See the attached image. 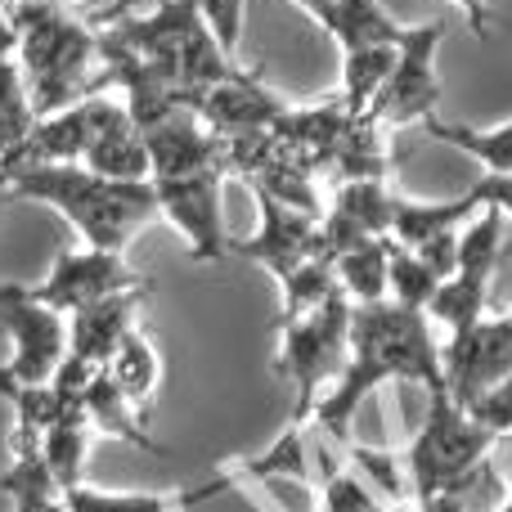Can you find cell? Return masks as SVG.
Here are the masks:
<instances>
[{"mask_svg": "<svg viewBox=\"0 0 512 512\" xmlns=\"http://www.w3.org/2000/svg\"><path fill=\"white\" fill-rule=\"evenodd\" d=\"M319 27L342 45V54L373 50V45H405L409 32H414L409 23H396L378 0H333V9H328V18Z\"/></svg>", "mask_w": 512, "mask_h": 512, "instance_id": "17", "label": "cell"}, {"mask_svg": "<svg viewBox=\"0 0 512 512\" xmlns=\"http://www.w3.org/2000/svg\"><path fill=\"white\" fill-rule=\"evenodd\" d=\"M315 459H319V512H387L378 499V490L360 477L355 468H342L337 459H328V445H315Z\"/></svg>", "mask_w": 512, "mask_h": 512, "instance_id": "29", "label": "cell"}, {"mask_svg": "<svg viewBox=\"0 0 512 512\" xmlns=\"http://www.w3.org/2000/svg\"><path fill=\"white\" fill-rule=\"evenodd\" d=\"M504 221L508 216L499 212V207H481V212L459 230V265H454V270L495 283L499 252H504Z\"/></svg>", "mask_w": 512, "mask_h": 512, "instance_id": "30", "label": "cell"}, {"mask_svg": "<svg viewBox=\"0 0 512 512\" xmlns=\"http://www.w3.org/2000/svg\"><path fill=\"white\" fill-rule=\"evenodd\" d=\"M0 328L9 337V373L23 387H45L68 360V315L50 310L23 283H0Z\"/></svg>", "mask_w": 512, "mask_h": 512, "instance_id": "7", "label": "cell"}, {"mask_svg": "<svg viewBox=\"0 0 512 512\" xmlns=\"http://www.w3.org/2000/svg\"><path fill=\"white\" fill-rule=\"evenodd\" d=\"M45 512H68V508H63V504H54V508H45Z\"/></svg>", "mask_w": 512, "mask_h": 512, "instance_id": "44", "label": "cell"}, {"mask_svg": "<svg viewBox=\"0 0 512 512\" xmlns=\"http://www.w3.org/2000/svg\"><path fill=\"white\" fill-rule=\"evenodd\" d=\"M499 512H512V499H508V504H504V508H499Z\"/></svg>", "mask_w": 512, "mask_h": 512, "instance_id": "45", "label": "cell"}, {"mask_svg": "<svg viewBox=\"0 0 512 512\" xmlns=\"http://www.w3.org/2000/svg\"><path fill=\"white\" fill-rule=\"evenodd\" d=\"M144 0H108L99 14H90V27H99V23H117V18H131L135 9H140Z\"/></svg>", "mask_w": 512, "mask_h": 512, "instance_id": "37", "label": "cell"}, {"mask_svg": "<svg viewBox=\"0 0 512 512\" xmlns=\"http://www.w3.org/2000/svg\"><path fill=\"white\" fill-rule=\"evenodd\" d=\"M495 445L499 441L468 409H459L450 396H432L427 400L423 427L414 432L409 450L400 454L409 495H414L418 504L441 499V495H463Z\"/></svg>", "mask_w": 512, "mask_h": 512, "instance_id": "4", "label": "cell"}, {"mask_svg": "<svg viewBox=\"0 0 512 512\" xmlns=\"http://www.w3.org/2000/svg\"><path fill=\"white\" fill-rule=\"evenodd\" d=\"M131 288H149V279L122 252L72 248L54 256L50 274L41 283H32V297L45 301L50 310H59V315H77L90 301L117 297V292H131Z\"/></svg>", "mask_w": 512, "mask_h": 512, "instance_id": "10", "label": "cell"}, {"mask_svg": "<svg viewBox=\"0 0 512 512\" xmlns=\"http://www.w3.org/2000/svg\"><path fill=\"white\" fill-rule=\"evenodd\" d=\"M225 176H230L225 167H207V171H189V176L153 180L162 221L185 239L189 256L203 265L230 261V234H225V212H221Z\"/></svg>", "mask_w": 512, "mask_h": 512, "instance_id": "8", "label": "cell"}, {"mask_svg": "<svg viewBox=\"0 0 512 512\" xmlns=\"http://www.w3.org/2000/svg\"><path fill=\"white\" fill-rule=\"evenodd\" d=\"M81 409H86L95 436H113V441H126V445H135V450L167 454V445H158L149 432H144V414L117 391V382L108 378L104 369L90 373L86 391H81Z\"/></svg>", "mask_w": 512, "mask_h": 512, "instance_id": "16", "label": "cell"}, {"mask_svg": "<svg viewBox=\"0 0 512 512\" xmlns=\"http://www.w3.org/2000/svg\"><path fill=\"white\" fill-rule=\"evenodd\" d=\"M239 486V472H221L198 486H176V490H95V486H72L63 490V508L68 512H194L212 499L230 495Z\"/></svg>", "mask_w": 512, "mask_h": 512, "instance_id": "14", "label": "cell"}, {"mask_svg": "<svg viewBox=\"0 0 512 512\" xmlns=\"http://www.w3.org/2000/svg\"><path fill=\"white\" fill-rule=\"evenodd\" d=\"M239 477L252 481H270V477H292V481H310V445H306V427H288L279 441L265 454H256L239 468Z\"/></svg>", "mask_w": 512, "mask_h": 512, "instance_id": "32", "label": "cell"}, {"mask_svg": "<svg viewBox=\"0 0 512 512\" xmlns=\"http://www.w3.org/2000/svg\"><path fill=\"white\" fill-rule=\"evenodd\" d=\"M337 283H342L351 306H373L387 301V274H391V239H364L346 248L333 261Z\"/></svg>", "mask_w": 512, "mask_h": 512, "instance_id": "22", "label": "cell"}, {"mask_svg": "<svg viewBox=\"0 0 512 512\" xmlns=\"http://www.w3.org/2000/svg\"><path fill=\"white\" fill-rule=\"evenodd\" d=\"M333 297H342V283H337V270L328 256H315V261L297 265L292 274L279 279V324L283 319H301L310 310L328 306Z\"/></svg>", "mask_w": 512, "mask_h": 512, "instance_id": "27", "label": "cell"}, {"mask_svg": "<svg viewBox=\"0 0 512 512\" xmlns=\"http://www.w3.org/2000/svg\"><path fill=\"white\" fill-rule=\"evenodd\" d=\"M423 131L432 135V140L450 144V149L468 153L472 162H481L486 176H512V122H504V126H463V122L427 117Z\"/></svg>", "mask_w": 512, "mask_h": 512, "instance_id": "21", "label": "cell"}, {"mask_svg": "<svg viewBox=\"0 0 512 512\" xmlns=\"http://www.w3.org/2000/svg\"><path fill=\"white\" fill-rule=\"evenodd\" d=\"M481 212L477 194L450 198V203H414V198H396V221H391V239L405 248H427V243L459 234L472 216Z\"/></svg>", "mask_w": 512, "mask_h": 512, "instance_id": "18", "label": "cell"}, {"mask_svg": "<svg viewBox=\"0 0 512 512\" xmlns=\"http://www.w3.org/2000/svg\"><path fill=\"white\" fill-rule=\"evenodd\" d=\"M418 512H468V504H463V495H441V499L418 504Z\"/></svg>", "mask_w": 512, "mask_h": 512, "instance_id": "38", "label": "cell"}, {"mask_svg": "<svg viewBox=\"0 0 512 512\" xmlns=\"http://www.w3.org/2000/svg\"><path fill=\"white\" fill-rule=\"evenodd\" d=\"M346 346H351V301L333 297L328 306L310 310L301 319H283L279 324V355H274V373L292 382V418L288 427H306L315 405L328 396L346 369Z\"/></svg>", "mask_w": 512, "mask_h": 512, "instance_id": "5", "label": "cell"}, {"mask_svg": "<svg viewBox=\"0 0 512 512\" xmlns=\"http://www.w3.org/2000/svg\"><path fill=\"white\" fill-rule=\"evenodd\" d=\"M441 274L432 270V265L423 261L414 248H405V243L391 239V274H387V301H396V306H409V310H427L436 297V288H441Z\"/></svg>", "mask_w": 512, "mask_h": 512, "instance_id": "31", "label": "cell"}, {"mask_svg": "<svg viewBox=\"0 0 512 512\" xmlns=\"http://www.w3.org/2000/svg\"><path fill=\"white\" fill-rule=\"evenodd\" d=\"M252 198H256V230L239 243L230 239V256L261 265L274 279H283V274H292L297 265L324 256V234H319L324 216L297 212V207L279 203V198L261 194V189H252Z\"/></svg>", "mask_w": 512, "mask_h": 512, "instance_id": "11", "label": "cell"}, {"mask_svg": "<svg viewBox=\"0 0 512 512\" xmlns=\"http://www.w3.org/2000/svg\"><path fill=\"white\" fill-rule=\"evenodd\" d=\"M104 373L117 382V391H122L140 414H149L153 400H158V387H162V355L140 328H131V333L122 337V346L108 355Z\"/></svg>", "mask_w": 512, "mask_h": 512, "instance_id": "19", "label": "cell"}, {"mask_svg": "<svg viewBox=\"0 0 512 512\" xmlns=\"http://www.w3.org/2000/svg\"><path fill=\"white\" fill-rule=\"evenodd\" d=\"M382 135L378 126L369 122V117H355L351 126H346L342 144H337L333 153V180L342 185V180H387L391 162H387V149H382Z\"/></svg>", "mask_w": 512, "mask_h": 512, "instance_id": "26", "label": "cell"}, {"mask_svg": "<svg viewBox=\"0 0 512 512\" xmlns=\"http://www.w3.org/2000/svg\"><path fill=\"white\" fill-rule=\"evenodd\" d=\"M283 99L265 86L261 68H239L230 81L212 86L207 95L194 99V113L203 117V126L221 140H239V135L270 131V122L283 113Z\"/></svg>", "mask_w": 512, "mask_h": 512, "instance_id": "13", "label": "cell"}, {"mask_svg": "<svg viewBox=\"0 0 512 512\" xmlns=\"http://www.w3.org/2000/svg\"><path fill=\"white\" fill-rule=\"evenodd\" d=\"M90 441H95V427H90L86 409H72V414H63L59 423H54L50 432L41 436V459L50 463V472H54V481H59V490L81 486Z\"/></svg>", "mask_w": 512, "mask_h": 512, "instance_id": "23", "label": "cell"}, {"mask_svg": "<svg viewBox=\"0 0 512 512\" xmlns=\"http://www.w3.org/2000/svg\"><path fill=\"white\" fill-rule=\"evenodd\" d=\"M441 23H414L409 41L400 45L396 68L382 81L378 99L369 104V122L378 131H400V126H423L436 117L441 104V77H436V50H441Z\"/></svg>", "mask_w": 512, "mask_h": 512, "instance_id": "6", "label": "cell"}, {"mask_svg": "<svg viewBox=\"0 0 512 512\" xmlns=\"http://www.w3.org/2000/svg\"><path fill=\"white\" fill-rule=\"evenodd\" d=\"M382 382H414L432 396H450L445 387L441 346L432 337L427 310H409L396 301H373L351 306V346H346V369L328 387V396L315 405V427L337 445H351V423L360 405Z\"/></svg>", "mask_w": 512, "mask_h": 512, "instance_id": "1", "label": "cell"}, {"mask_svg": "<svg viewBox=\"0 0 512 512\" xmlns=\"http://www.w3.org/2000/svg\"><path fill=\"white\" fill-rule=\"evenodd\" d=\"M194 5H198V18L207 23V32L216 36V45L234 59L243 41V9H248V0H194Z\"/></svg>", "mask_w": 512, "mask_h": 512, "instance_id": "33", "label": "cell"}, {"mask_svg": "<svg viewBox=\"0 0 512 512\" xmlns=\"http://www.w3.org/2000/svg\"><path fill=\"white\" fill-rule=\"evenodd\" d=\"M32 126H36V104L32 90H27V77L14 54H0V158H9L27 140Z\"/></svg>", "mask_w": 512, "mask_h": 512, "instance_id": "28", "label": "cell"}, {"mask_svg": "<svg viewBox=\"0 0 512 512\" xmlns=\"http://www.w3.org/2000/svg\"><path fill=\"white\" fill-rule=\"evenodd\" d=\"M450 5L459 9V14L468 18L472 32H477L481 41H486V36H490V0H450Z\"/></svg>", "mask_w": 512, "mask_h": 512, "instance_id": "36", "label": "cell"}, {"mask_svg": "<svg viewBox=\"0 0 512 512\" xmlns=\"http://www.w3.org/2000/svg\"><path fill=\"white\" fill-rule=\"evenodd\" d=\"M486 310H490V279L454 270L450 279L436 288L432 306H427V319H436L450 337H459V333H468V328H477L481 319H486Z\"/></svg>", "mask_w": 512, "mask_h": 512, "instance_id": "24", "label": "cell"}, {"mask_svg": "<svg viewBox=\"0 0 512 512\" xmlns=\"http://www.w3.org/2000/svg\"><path fill=\"white\" fill-rule=\"evenodd\" d=\"M9 23L18 32L14 59L32 90L36 117L72 108L108 86L99 68V32L81 9H68L63 0H18Z\"/></svg>", "mask_w": 512, "mask_h": 512, "instance_id": "3", "label": "cell"}, {"mask_svg": "<svg viewBox=\"0 0 512 512\" xmlns=\"http://www.w3.org/2000/svg\"><path fill=\"white\" fill-rule=\"evenodd\" d=\"M5 185L9 198L54 207L81 234V243L99 252H126V243L162 216L153 180H108L81 162L23 167L5 176Z\"/></svg>", "mask_w": 512, "mask_h": 512, "instance_id": "2", "label": "cell"}, {"mask_svg": "<svg viewBox=\"0 0 512 512\" xmlns=\"http://www.w3.org/2000/svg\"><path fill=\"white\" fill-rule=\"evenodd\" d=\"M468 194H477L481 207H499L504 216H512V176H481Z\"/></svg>", "mask_w": 512, "mask_h": 512, "instance_id": "35", "label": "cell"}, {"mask_svg": "<svg viewBox=\"0 0 512 512\" xmlns=\"http://www.w3.org/2000/svg\"><path fill=\"white\" fill-rule=\"evenodd\" d=\"M18 50V32L9 23V14H0V54H14Z\"/></svg>", "mask_w": 512, "mask_h": 512, "instance_id": "40", "label": "cell"}, {"mask_svg": "<svg viewBox=\"0 0 512 512\" xmlns=\"http://www.w3.org/2000/svg\"><path fill=\"white\" fill-rule=\"evenodd\" d=\"M472 418H477L481 427H486L495 441H504V436H512V378H504L499 387H490L486 396L477 400V405L468 409Z\"/></svg>", "mask_w": 512, "mask_h": 512, "instance_id": "34", "label": "cell"}, {"mask_svg": "<svg viewBox=\"0 0 512 512\" xmlns=\"http://www.w3.org/2000/svg\"><path fill=\"white\" fill-rule=\"evenodd\" d=\"M292 5L301 9V14H310L315 23H324L328 18V9H333V0H292Z\"/></svg>", "mask_w": 512, "mask_h": 512, "instance_id": "39", "label": "cell"}, {"mask_svg": "<svg viewBox=\"0 0 512 512\" xmlns=\"http://www.w3.org/2000/svg\"><path fill=\"white\" fill-rule=\"evenodd\" d=\"M144 301H149V288H131V292H117V297L90 301L86 310L68 315V355L81 360L86 369H104L108 355L135 328V315H140Z\"/></svg>", "mask_w": 512, "mask_h": 512, "instance_id": "15", "label": "cell"}, {"mask_svg": "<svg viewBox=\"0 0 512 512\" xmlns=\"http://www.w3.org/2000/svg\"><path fill=\"white\" fill-rule=\"evenodd\" d=\"M400 45H373V50H346L342 54V108L351 117H364L378 99L382 81L396 68Z\"/></svg>", "mask_w": 512, "mask_h": 512, "instance_id": "25", "label": "cell"}, {"mask_svg": "<svg viewBox=\"0 0 512 512\" xmlns=\"http://www.w3.org/2000/svg\"><path fill=\"white\" fill-rule=\"evenodd\" d=\"M104 5H108V0H86V5H81V14L90 18V14H99V9H104Z\"/></svg>", "mask_w": 512, "mask_h": 512, "instance_id": "41", "label": "cell"}, {"mask_svg": "<svg viewBox=\"0 0 512 512\" xmlns=\"http://www.w3.org/2000/svg\"><path fill=\"white\" fill-rule=\"evenodd\" d=\"M9 203H14V198H9V185H5V176H0V212H5Z\"/></svg>", "mask_w": 512, "mask_h": 512, "instance_id": "42", "label": "cell"}, {"mask_svg": "<svg viewBox=\"0 0 512 512\" xmlns=\"http://www.w3.org/2000/svg\"><path fill=\"white\" fill-rule=\"evenodd\" d=\"M81 167H90L95 176H108V180H153L149 144H144V131L135 126V117L126 113L117 126H108Z\"/></svg>", "mask_w": 512, "mask_h": 512, "instance_id": "20", "label": "cell"}, {"mask_svg": "<svg viewBox=\"0 0 512 512\" xmlns=\"http://www.w3.org/2000/svg\"><path fill=\"white\" fill-rule=\"evenodd\" d=\"M131 108L113 104L104 95H90L72 108H59L50 117H36V126L27 131V140L18 144L9 158H0V176H14L23 167H59V162H86V153L95 149V140L117 126Z\"/></svg>", "mask_w": 512, "mask_h": 512, "instance_id": "9", "label": "cell"}, {"mask_svg": "<svg viewBox=\"0 0 512 512\" xmlns=\"http://www.w3.org/2000/svg\"><path fill=\"white\" fill-rule=\"evenodd\" d=\"M499 445H504V450L512 454V436H504V441H499ZM508 486H512V459H508Z\"/></svg>", "mask_w": 512, "mask_h": 512, "instance_id": "43", "label": "cell"}, {"mask_svg": "<svg viewBox=\"0 0 512 512\" xmlns=\"http://www.w3.org/2000/svg\"><path fill=\"white\" fill-rule=\"evenodd\" d=\"M445 387L459 409H472L490 387L512 378V310L508 315H486L477 328L450 337L441 346Z\"/></svg>", "mask_w": 512, "mask_h": 512, "instance_id": "12", "label": "cell"}]
</instances>
